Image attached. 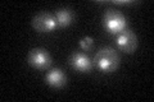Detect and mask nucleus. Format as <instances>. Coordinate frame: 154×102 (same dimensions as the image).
<instances>
[{"mask_svg":"<svg viewBox=\"0 0 154 102\" xmlns=\"http://www.w3.org/2000/svg\"><path fill=\"white\" fill-rule=\"evenodd\" d=\"M57 23L59 24L62 27H67L69 26L73 21V12L71 10V9H59V10L57 12Z\"/></svg>","mask_w":154,"mask_h":102,"instance_id":"6e6552de","label":"nucleus"},{"mask_svg":"<svg viewBox=\"0 0 154 102\" xmlns=\"http://www.w3.org/2000/svg\"><path fill=\"white\" fill-rule=\"evenodd\" d=\"M57 18L49 13H40L33 18L32 26L38 32H51L57 27Z\"/></svg>","mask_w":154,"mask_h":102,"instance_id":"20e7f679","label":"nucleus"},{"mask_svg":"<svg viewBox=\"0 0 154 102\" xmlns=\"http://www.w3.org/2000/svg\"><path fill=\"white\" fill-rule=\"evenodd\" d=\"M28 63L36 69H46L48 66L50 65L51 59L49 54L45 50H41V48H35L30 52L28 55Z\"/></svg>","mask_w":154,"mask_h":102,"instance_id":"39448f33","label":"nucleus"},{"mask_svg":"<svg viewBox=\"0 0 154 102\" xmlns=\"http://www.w3.org/2000/svg\"><path fill=\"white\" fill-rule=\"evenodd\" d=\"M104 27L110 33L118 35L119 32L126 30V18L123 17L121 12L116 10L113 8H109L104 13Z\"/></svg>","mask_w":154,"mask_h":102,"instance_id":"f03ea898","label":"nucleus"},{"mask_svg":"<svg viewBox=\"0 0 154 102\" xmlns=\"http://www.w3.org/2000/svg\"><path fill=\"white\" fill-rule=\"evenodd\" d=\"M116 45L123 52H131L135 51V48L137 47V38L135 36V33L128 31V30H123L122 32H119L116 38Z\"/></svg>","mask_w":154,"mask_h":102,"instance_id":"7ed1b4c3","label":"nucleus"},{"mask_svg":"<svg viewBox=\"0 0 154 102\" xmlns=\"http://www.w3.org/2000/svg\"><path fill=\"white\" fill-rule=\"evenodd\" d=\"M71 64L76 70L81 73H89L93 66V63L89 59V56L82 52H75L71 57Z\"/></svg>","mask_w":154,"mask_h":102,"instance_id":"423d86ee","label":"nucleus"},{"mask_svg":"<svg viewBox=\"0 0 154 102\" xmlns=\"http://www.w3.org/2000/svg\"><path fill=\"white\" fill-rule=\"evenodd\" d=\"M94 63L100 71L112 73L119 65V56L113 48L103 47L96 52V55L94 57Z\"/></svg>","mask_w":154,"mask_h":102,"instance_id":"f257e3e1","label":"nucleus"},{"mask_svg":"<svg viewBox=\"0 0 154 102\" xmlns=\"http://www.w3.org/2000/svg\"><path fill=\"white\" fill-rule=\"evenodd\" d=\"M45 80L46 83L51 86V87H55V88H59V87H63L67 83V78L64 75V73L60 69H53L46 74L45 77Z\"/></svg>","mask_w":154,"mask_h":102,"instance_id":"0eeeda50","label":"nucleus"},{"mask_svg":"<svg viewBox=\"0 0 154 102\" xmlns=\"http://www.w3.org/2000/svg\"><path fill=\"white\" fill-rule=\"evenodd\" d=\"M80 46H81V48H82V50L89 51V50H91V48H93V46H94V40H93L91 37H84L82 40L80 41Z\"/></svg>","mask_w":154,"mask_h":102,"instance_id":"1a4fd4ad","label":"nucleus"}]
</instances>
